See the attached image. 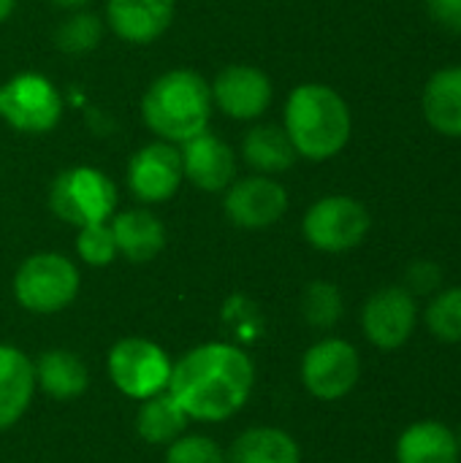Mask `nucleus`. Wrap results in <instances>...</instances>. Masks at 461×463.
I'll list each match as a JSON object with an SVG mask.
<instances>
[{"instance_id": "obj_1", "label": "nucleus", "mask_w": 461, "mask_h": 463, "mask_svg": "<svg viewBox=\"0 0 461 463\" xmlns=\"http://www.w3.org/2000/svg\"><path fill=\"white\" fill-rule=\"evenodd\" d=\"M255 366L245 350L223 342L185 353L171 369L168 393L187 418L215 423L236 415L253 391Z\"/></svg>"}, {"instance_id": "obj_2", "label": "nucleus", "mask_w": 461, "mask_h": 463, "mask_svg": "<svg viewBox=\"0 0 461 463\" xmlns=\"http://www.w3.org/2000/svg\"><path fill=\"white\" fill-rule=\"evenodd\" d=\"M283 128L299 157L323 163L337 157L348 146L353 117L345 98L334 87L307 81L288 95Z\"/></svg>"}, {"instance_id": "obj_3", "label": "nucleus", "mask_w": 461, "mask_h": 463, "mask_svg": "<svg viewBox=\"0 0 461 463\" xmlns=\"http://www.w3.org/2000/svg\"><path fill=\"white\" fill-rule=\"evenodd\" d=\"M215 103L209 81L190 71L174 68L158 76L141 98L144 125L168 144H185L193 136L209 130Z\"/></svg>"}, {"instance_id": "obj_4", "label": "nucleus", "mask_w": 461, "mask_h": 463, "mask_svg": "<svg viewBox=\"0 0 461 463\" xmlns=\"http://www.w3.org/2000/svg\"><path fill=\"white\" fill-rule=\"evenodd\" d=\"M49 209L73 228L109 222L117 209V184L92 165L65 168L49 187Z\"/></svg>"}, {"instance_id": "obj_5", "label": "nucleus", "mask_w": 461, "mask_h": 463, "mask_svg": "<svg viewBox=\"0 0 461 463\" xmlns=\"http://www.w3.org/2000/svg\"><path fill=\"white\" fill-rule=\"evenodd\" d=\"M62 95L52 79L24 71L0 84V119L16 133L43 136L62 119Z\"/></svg>"}, {"instance_id": "obj_6", "label": "nucleus", "mask_w": 461, "mask_h": 463, "mask_svg": "<svg viewBox=\"0 0 461 463\" xmlns=\"http://www.w3.org/2000/svg\"><path fill=\"white\" fill-rule=\"evenodd\" d=\"M79 293V271L60 252H35L14 274V296L19 307L35 315L65 309Z\"/></svg>"}, {"instance_id": "obj_7", "label": "nucleus", "mask_w": 461, "mask_h": 463, "mask_svg": "<svg viewBox=\"0 0 461 463\" xmlns=\"http://www.w3.org/2000/svg\"><path fill=\"white\" fill-rule=\"evenodd\" d=\"M370 225L372 217L361 201L351 195H326L307 209L302 233L310 247L337 255L356 250L367 239Z\"/></svg>"}, {"instance_id": "obj_8", "label": "nucleus", "mask_w": 461, "mask_h": 463, "mask_svg": "<svg viewBox=\"0 0 461 463\" xmlns=\"http://www.w3.org/2000/svg\"><path fill=\"white\" fill-rule=\"evenodd\" d=\"M171 369L174 364L168 361L163 347L141 336H125L109 350L111 383L120 393L136 402L163 393L168 388Z\"/></svg>"}, {"instance_id": "obj_9", "label": "nucleus", "mask_w": 461, "mask_h": 463, "mask_svg": "<svg viewBox=\"0 0 461 463\" xmlns=\"http://www.w3.org/2000/svg\"><path fill=\"white\" fill-rule=\"evenodd\" d=\"M361 377V361L351 342L323 339L304 353L302 383L321 402H337L348 396Z\"/></svg>"}, {"instance_id": "obj_10", "label": "nucleus", "mask_w": 461, "mask_h": 463, "mask_svg": "<svg viewBox=\"0 0 461 463\" xmlns=\"http://www.w3.org/2000/svg\"><path fill=\"white\" fill-rule=\"evenodd\" d=\"M226 217L245 231H261L280 222L288 212V190L266 174L234 179L223 195Z\"/></svg>"}, {"instance_id": "obj_11", "label": "nucleus", "mask_w": 461, "mask_h": 463, "mask_svg": "<svg viewBox=\"0 0 461 463\" xmlns=\"http://www.w3.org/2000/svg\"><path fill=\"white\" fill-rule=\"evenodd\" d=\"M128 187L141 203H166L177 195L179 184L185 182L182 174V155L177 144L152 141L144 144L128 160Z\"/></svg>"}, {"instance_id": "obj_12", "label": "nucleus", "mask_w": 461, "mask_h": 463, "mask_svg": "<svg viewBox=\"0 0 461 463\" xmlns=\"http://www.w3.org/2000/svg\"><path fill=\"white\" fill-rule=\"evenodd\" d=\"M212 103L231 119L253 122L266 114L274 98L272 79L255 65H226L215 81H209Z\"/></svg>"}, {"instance_id": "obj_13", "label": "nucleus", "mask_w": 461, "mask_h": 463, "mask_svg": "<svg viewBox=\"0 0 461 463\" xmlns=\"http://www.w3.org/2000/svg\"><path fill=\"white\" fill-rule=\"evenodd\" d=\"M418 323V304L405 288H383L372 293L361 312V328L367 339L380 350L402 347Z\"/></svg>"}, {"instance_id": "obj_14", "label": "nucleus", "mask_w": 461, "mask_h": 463, "mask_svg": "<svg viewBox=\"0 0 461 463\" xmlns=\"http://www.w3.org/2000/svg\"><path fill=\"white\" fill-rule=\"evenodd\" d=\"M179 155L185 179L204 193H226L236 179V152L209 130L179 144Z\"/></svg>"}, {"instance_id": "obj_15", "label": "nucleus", "mask_w": 461, "mask_h": 463, "mask_svg": "<svg viewBox=\"0 0 461 463\" xmlns=\"http://www.w3.org/2000/svg\"><path fill=\"white\" fill-rule=\"evenodd\" d=\"M177 0H106V24L133 46L155 43L174 22Z\"/></svg>"}, {"instance_id": "obj_16", "label": "nucleus", "mask_w": 461, "mask_h": 463, "mask_svg": "<svg viewBox=\"0 0 461 463\" xmlns=\"http://www.w3.org/2000/svg\"><path fill=\"white\" fill-rule=\"evenodd\" d=\"M117 244V255L130 263H147L166 247V228L149 209H128L111 214L109 222Z\"/></svg>"}, {"instance_id": "obj_17", "label": "nucleus", "mask_w": 461, "mask_h": 463, "mask_svg": "<svg viewBox=\"0 0 461 463\" xmlns=\"http://www.w3.org/2000/svg\"><path fill=\"white\" fill-rule=\"evenodd\" d=\"M421 111L435 133L461 138V65H448L432 73L421 95Z\"/></svg>"}, {"instance_id": "obj_18", "label": "nucleus", "mask_w": 461, "mask_h": 463, "mask_svg": "<svg viewBox=\"0 0 461 463\" xmlns=\"http://www.w3.org/2000/svg\"><path fill=\"white\" fill-rule=\"evenodd\" d=\"M35 372L24 353L0 345V431L11 429L30 407Z\"/></svg>"}, {"instance_id": "obj_19", "label": "nucleus", "mask_w": 461, "mask_h": 463, "mask_svg": "<svg viewBox=\"0 0 461 463\" xmlns=\"http://www.w3.org/2000/svg\"><path fill=\"white\" fill-rule=\"evenodd\" d=\"M456 434L440 420H418L397 439V463H459Z\"/></svg>"}, {"instance_id": "obj_20", "label": "nucleus", "mask_w": 461, "mask_h": 463, "mask_svg": "<svg viewBox=\"0 0 461 463\" xmlns=\"http://www.w3.org/2000/svg\"><path fill=\"white\" fill-rule=\"evenodd\" d=\"M296 149L285 133L283 125L274 122H258L247 130L242 141V160L255 171V174H283L296 163Z\"/></svg>"}, {"instance_id": "obj_21", "label": "nucleus", "mask_w": 461, "mask_h": 463, "mask_svg": "<svg viewBox=\"0 0 461 463\" xmlns=\"http://www.w3.org/2000/svg\"><path fill=\"white\" fill-rule=\"evenodd\" d=\"M35 385L52 399H76L87 391V369L79 355L68 350H49L35 364Z\"/></svg>"}, {"instance_id": "obj_22", "label": "nucleus", "mask_w": 461, "mask_h": 463, "mask_svg": "<svg viewBox=\"0 0 461 463\" xmlns=\"http://www.w3.org/2000/svg\"><path fill=\"white\" fill-rule=\"evenodd\" d=\"M228 463H302V450L280 429H250L234 439Z\"/></svg>"}, {"instance_id": "obj_23", "label": "nucleus", "mask_w": 461, "mask_h": 463, "mask_svg": "<svg viewBox=\"0 0 461 463\" xmlns=\"http://www.w3.org/2000/svg\"><path fill=\"white\" fill-rule=\"evenodd\" d=\"M187 420L190 418L177 404V399L168 391H163L158 396L144 399L139 418H136V429L141 439L149 445H171L187 429Z\"/></svg>"}, {"instance_id": "obj_24", "label": "nucleus", "mask_w": 461, "mask_h": 463, "mask_svg": "<svg viewBox=\"0 0 461 463\" xmlns=\"http://www.w3.org/2000/svg\"><path fill=\"white\" fill-rule=\"evenodd\" d=\"M103 30H106V22L98 14L79 8L57 24L54 43L65 54H87L98 49V43L103 41Z\"/></svg>"}, {"instance_id": "obj_25", "label": "nucleus", "mask_w": 461, "mask_h": 463, "mask_svg": "<svg viewBox=\"0 0 461 463\" xmlns=\"http://www.w3.org/2000/svg\"><path fill=\"white\" fill-rule=\"evenodd\" d=\"M427 326L435 339L446 345H461V285L437 290L427 307Z\"/></svg>"}, {"instance_id": "obj_26", "label": "nucleus", "mask_w": 461, "mask_h": 463, "mask_svg": "<svg viewBox=\"0 0 461 463\" xmlns=\"http://www.w3.org/2000/svg\"><path fill=\"white\" fill-rule=\"evenodd\" d=\"M302 312H304V320L312 328L337 326V320L342 317V293H340V288L331 285V282H323V279L307 285L304 298H302Z\"/></svg>"}, {"instance_id": "obj_27", "label": "nucleus", "mask_w": 461, "mask_h": 463, "mask_svg": "<svg viewBox=\"0 0 461 463\" xmlns=\"http://www.w3.org/2000/svg\"><path fill=\"white\" fill-rule=\"evenodd\" d=\"M76 252L87 266H109L117 258V244H114V233L109 228V222H98V225H87L79 228L76 236Z\"/></svg>"}, {"instance_id": "obj_28", "label": "nucleus", "mask_w": 461, "mask_h": 463, "mask_svg": "<svg viewBox=\"0 0 461 463\" xmlns=\"http://www.w3.org/2000/svg\"><path fill=\"white\" fill-rule=\"evenodd\" d=\"M166 463H226L220 445L209 437H179L168 445Z\"/></svg>"}, {"instance_id": "obj_29", "label": "nucleus", "mask_w": 461, "mask_h": 463, "mask_svg": "<svg viewBox=\"0 0 461 463\" xmlns=\"http://www.w3.org/2000/svg\"><path fill=\"white\" fill-rule=\"evenodd\" d=\"M443 285V269L435 260H416L405 271V290L410 296H435Z\"/></svg>"}, {"instance_id": "obj_30", "label": "nucleus", "mask_w": 461, "mask_h": 463, "mask_svg": "<svg viewBox=\"0 0 461 463\" xmlns=\"http://www.w3.org/2000/svg\"><path fill=\"white\" fill-rule=\"evenodd\" d=\"M427 8L440 27L461 35V0H427Z\"/></svg>"}, {"instance_id": "obj_31", "label": "nucleus", "mask_w": 461, "mask_h": 463, "mask_svg": "<svg viewBox=\"0 0 461 463\" xmlns=\"http://www.w3.org/2000/svg\"><path fill=\"white\" fill-rule=\"evenodd\" d=\"M52 5H57V8H65V11H79V8H84L90 0H49Z\"/></svg>"}, {"instance_id": "obj_32", "label": "nucleus", "mask_w": 461, "mask_h": 463, "mask_svg": "<svg viewBox=\"0 0 461 463\" xmlns=\"http://www.w3.org/2000/svg\"><path fill=\"white\" fill-rule=\"evenodd\" d=\"M14 8H16V0H0V24L14 14Z\"/></svg>"}, {"instance_id": "obj_33", "label": "nucleus", "mask_w": 461, "mask_h": 463, "mask_svg": "<svg viewBox=\"0 0 461 463\" xmlns=\"http://www.w3.org/2000/svg\"><path fill=\"white\" fill-rule=\"evenodd\" d=\"M456 439H459V450H461V429H459V437H456Z\"/></svg>"}]
</instances>
